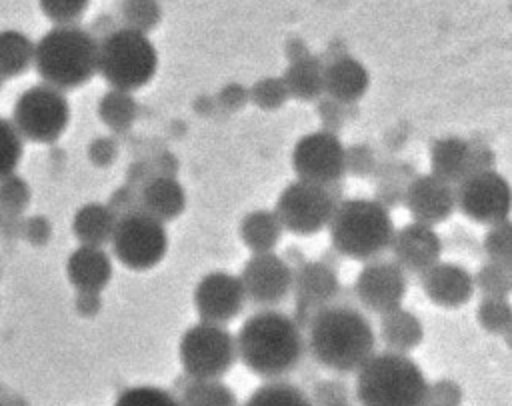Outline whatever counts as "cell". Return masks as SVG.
<instances>
[{
    "label": "cell",
    "instance_id": "19",
    "mask_svg": "<svg viewBox=\"0 0 512 406\" xmlns=\"http://www.w3.org/2000/svg\"><path fill=\"white\" fill-rule=\"evenodd\" d=\"M418 280L426 298L446 310L468 304L476 292L472 272L456 262L438 260L436 264L420 272Z\"/></svg>",
    "mask_w": 512,
    "mask_h": 406
},
{
    "label": "cell",
    "instance_id": "42",
    "mask_svg": "<svg viewBox=\"0 0 512 406\" xmlns=\"http://www.w3.org/2000/svg\"><path fill=\"white\" fill-rule=\"evenodd\" d=\"M376 168L374 152L366 144H354L346 148V174L368 176Z\"/></svg>",
    "mask_w": 512,
    "mask_h": 406
},
{
    "label": "cell",
    "instance_id": "24",
    "mask_svg": "<svg viewBox=\"0 0 512 406\" xmlns=\"http://www.w3.org/2000/svg\"><path fill=\"white\" fill-rule=\"evenodd\" d=\"M378 336L384 342L386 350L408 354L422 344L424 326L414 312L406 310L404 306H398L380 316Z\"/></svg>",
    "mask_w": 512,
    "mask_h": 406
},
{
    "label": "cell",
    "instance_id": "2",
    "mask_svg": "<svg viewBox=\"0 0 512 406\" xmlns=\"http://www.w3.org/2000/svg\"><path fill=\"white\" fill-rule=\"evenodd\" d=\"M312 358L336 374L356 372L376 352V332L368 316L350 304H330L306 324Z\"/></svg>",
    "mask_w": 512,
    "mask_h": 406
},
{
    "label": "cell",
    "instance_id": "28",
    "mask_svg": "<svg viewBox=\"0 0 512 406\" xmlns=\"http://www.w3.org/2000/svg\"><path fill=\"white\" fill-rule=\"evenodd\" d=\"M98 116L112 132H126L138 118V102L132 92L108 88L98 100Z\"/></svg>",
    "mask_w": 512,
    "mask_h": 406
},
{
    "label": "cell",
    "instance_id": "48",
    "mask_svg": "<svg viewBox=\"0 0 512 406\" xmlns=\"http://www.w3.org/2000/svg\"><path fill=\"white\" fill-rule=\"evenodd\" d=\"M156 172L152 170V166L144 160H138L134 162L128 172H126V184L128 186H134V188H140L148 178H152Z\"/></svg>",
    "mask_w": 512,
    "mask_h": 406
},
{
    "label": "cell",
    "instance_id": "15",
    "mask_svg": "<svg viewBox=\"0 0 512 406\" xmlns=\"http://www.w3.org/2000/svg\"><path fill=\"white\" fill-rule=\"evenodd\" d=\"M294 296V320L306 326L308 320L322 308L334 304L340 294V280L336 270L322 262H300L292 268V290Z\"/></svg>",
    "mask_w": 512,
    "mask_h": 406
},
{
    "label": "cell",
    "instance_id": "33",
    "mask_svg": "<svg viewBox=\"0 0 512 406\" xmlns=\"http://www.w3.org/2000/svg\"><path fill=\"white\" fill-rule=\"evenodd\" d=\"M474 278V290H480L482 298H508L512 290V272L510 266L484 262Z\"/></svg>",
    "mask_w": 512,
    "mask_h": 406
},
{
    "label": "cell",
    "instance_id": "36",
    "mask_svg": "<svg viewBox=\"0 0 512 406\" xmlns=\"http://www.w3.org/2000/svg\"><path fill=\"white\" fill-rule=\"evenodd\" d=\"M288 98L290 96L282 76H264L248 88V100L266 112L282 108Z\"/></svg>",
    "mask_w": 512,
    "mask_h": 406
},
{
    "label": "cell",
    "instance_id": "7",
    "mask_svg": "<svg viewBox=\"0 0 512 406\" xmlns=\"http://www.w3.org/2000/svg\"><path fill=\"white\" fill-rule=\"evenodd\" d=\"M178 358L186 378L222 380L238 360L236 338L222 324L198 320L182 332Z\"/></svg>",
    "mask_w": 512,
    "mask_h": 406
},
{
    "label": "cell",
    "instance_id": "41",
    "mask_svg": "<svg viewBox=\"0 0 512 406\" xmlns=\"http://www.w3.org/2000/svg\"><path fill=\"white\" fill-rule=\"evenodd\" d=\"M464 400V392L458 382L450 378H440L436 382H428L426 404L430 406H460Z\"/></svg>",
    "mask_w": 512,
    "mask_h": 406
},
{
    "label": "cell",
    "instance_id": "35",
    "mask_svg": "<svg viewBox=\"0 0 512 406\" xmlns=\"http://www.w3.org/2000/svg\"><path fill=\"white\" fill-rule=\"evenodd\" d=\"M112 406H178V398L166 388L138 384L124 388Z\"/></svg>",
    "mask_w": 512,
    "mask_h": 406
},
{
    "label": "cell",
    "instance_id": "5",
    "mask_svg": "<svg viewBox=\"0 0 512 406\" xmlns=\"http://www.w3.org/2000/svg\"><path fill=\"white\" fill-rule=\"evenodd\" d=\"M326 228L340 256L368 262L388 250L396 226L388 208L378 200L346 198L336 202Z\"/></svg>",
    "mask_w": 512,
    "mask_h": 406
},
{
    "label": "cell",
    "instance_id": "23",
    "mask_svg": "<svg viewBox=\"0 0 512 406\" xmlns=\"http://www.w3.org/2000/svg\"><path fill=\"white\" fill-rule=\"evenodd\" d=\"M140 210L160 220L162 224L176 220L186 210V190L174 178L166 174H154L138 188Z\"/></svg>",
    "mask_w": 512,
    "mask_h": 406
},
{
    "label": "cell",
    "instance_id": "43",
    "mask_svg": "<svg viewBox=\"0 0 512 406\" xmlns=\"http://www.w3.org/2000/svg\"><path fill=\"white\" fill-rule=\"evenodd\" d=\"M28 196H30V192H28V186L24 184V180L12 178V176L2 178V184H0V204L2 206L22 210L28 204Z\"/></svg>",
    "mask_w": 512,
    "mask_h": 406
},
{
    "label": "cell",
    "instance_id": "29",
    "mask_svg": "<svg viewBox=\"0 0 512 406\" xmlns=\"http://www.w3.org/2000/svg\"><path fill=\"white\" fill-rule=\"evenodd\" d=\"M34 60V42L18 30L0 32V80L20 76Z\"/></svg>",
    "mask_w": 512,
    "mask_h": 406
},
{
    "label": "cell",
    "instance_id": "11",
    "mask_svg": "<svg viewBox=\"0 0 512 406\" xmlns=\"http://www.w3.org/2000/svg\"><path fill=\"white\" fill-rule=\"evenodd\" d=\"M454 204L468 220L490 226L508 220L512 190L500 172L480 168L454 186Z\"/></svg>",
    "mask_w": 512,
    "mask_h": 406
},
{
    "label": "cell",
    "instance_id": "21",
    "mask_svg": "<svg viewBox=\"0 0 512 406\" xmlns=\"http://www.w3.org/2000/svg\"><path fill=\"white\" fill-rule=\"evenodd\" d=\"M324 94L342 106L356 104L370 86V74L362 62L352 56H336L322 70Z\"/></svg>",
    "mask_w": 512,
    "mask_h": 406
},
{
    "label": "cell",
    "instance_id": "34",
    "mask_svg": "<svg viewBox=\"0 0 512 406\" xmlns=\"http://www.w3.org/2000/svg\"><path fill=\"white\" fill-rule=\"evenodd\" d=\"M478 324L498 336H510L512 330V306L508 298H482L476 308Z\"/></svg>",
    "mask_w": 512,
    "mask_h": 406
},
{
    "label": "cell",
    "instance_id": "1",
    "mask_svg": "<svg viewBox=\"0 0 512 406\" xmlns=\"http://www.w3.org/2000/svg\"><path fill=\"white\" fill-rule=\"evenodd\" d=\"M234 338L238 360L264 380L284 378L296 370L306 352L302 326L276 308H260L250 314Z\"/></svg>",
    "mask_w": 512,
    "mask_h": 406
},
{
    "label": "cell",
    "instance_id": "38",
    "mask_svg": "<svg viewBox=\"0 0 512 406\" xmlns=\"http://www.w3.org/2000/svg\"><path fill=\"white\" fill-rule=\"evenodd\" d=\"M22 136L14 124L0 116V180L10 176L22 158Z\"/></svg>",
    "mask_w": 512,
    "mask_h": 406
},
{
    "label": "cell",
    "instance_id": "16",
    "mask_svg": "<svg viewBox=\"0 0 512 406\" xmlns=\"http://www.w3.org/2000/svg\"><path fill=\"white\" fill-rule=\"evenodd\" d=\"M192 302L198 320L226 326L240 314L246 296L236 274L226 270H212L204 274L194 286Z\"/></svg>",
    "mask_w": 512,
    "mask_h": 406
},
{
    "label": "cell",
    "instance_id": "40",
    "mask_svg": "<svg viewBox=\"0 0 512 406\" xmlns=\"http://www.w3.org/2000/svg\"><path fill=\"white\" fill-rule=\"evenodd\" d=\"M42 14L58 24H76L88 10L90 0H38Z\"/></svg>",
    "mask_w": 512,
    "mask_h": 406
},
{
    "label": "cell",
    "instance_id": "25",
    "mask_svg": "<svg viewBox=\"0 0 512 406\" xmlns=\"http://www.w3.org/2000/svg\"><path fill=\"white\" fill-rule=\"evenodd\" d=\"M116 214L102 202H88L80 206L72 218V234L82 246L110 244L116 228Z\"/></svg>",
    "mask_w": 512,
    "mask_h": 406
},
{
    "label": "cell",
    "instance_id": "18",
    "mask_svg": "<svg viewBox=\"0 0 512 406\" xmlns=\"http://www.w3.org/2000/svg\"><path fill=\"white\" fill-rule=\"evenodd\" d=\"M388 250L394 256V264L406 274H420L442 256V238L434 226L420 222H408L400 228H394Z\"/></svg>",
    "mask_w": 512,
    "mask_h": 406
},
{
    "label": "cell",
    "instance_id": "27",
    "mask_svg": "<svg viewBox=\"0 0 512 406\" xmlns=\"http://www.w3.org/2000/svg\"><path fill=\"white\" fill-rule=\"evenodd\" d=\"M322 70H324L322 60L310 52L296 60H290L288 68L282 74L288 96L302 102L318 100L324 94Z\"/></svg>",
    "mask_w": 512,
    "mask_h": 406
},
{
    "label": "cell",
    "instance_id": "31",
    "mask_svg": "<svg viewBox=\"0 0 512 406\" xmlns=\"http://www.w3.org/2000/svg\"><path fill=\"white\" fill-rule=\"evenodd\" d=\"M242 406H312V402L300 386L280 378L254 388Z\"/></svg>",
    "mask_w": 512,
    "mask_h": 406
},
{
    "label": "cell",
    "instance_id": "49",
    "mask_svg": "<svg viewBox=\"0 0 512 406\" xmlns=\"http://www.w3.org/2000/svg\"><path fill=\"white\" fill-rule=\"evenodd\" d=\"M102 308V300L100 294L94 292H78L76 296V310L82 316H96Z\"/></svg>",
    "mask_w": 512,
    "mask_h": 406
},
{
    "label": "cell",
    "instance_id": "50",
    "mask_svg": "<svg viewBox=\"0 0 512 406\" xmlns=\"http://www.w3.org/2000/svg\"><path fill=\"white\" fill-rule=\"evenodd\" d=\"M0 406H8V404H2V402H0Z\"/></svg>",
    "mask_w": 512,
    "mask_h": 406
},
{
    "label": "cell",
    "instance_id": "17",
    "mask_svg": "<svg viewBox=\"0 0 512 406\" xmlns=\"http://www.w3.org/2000/svg\"><path fill=\"white\" fill-rule=\"evenodd\" d=\"M402 202L410 212L412 222L436 226L448 220L456 208L454 186L430 172L418 174L406 184Z\"/></svg>",
    "mask_w": 512,
    "mask_h": 406
},
{
    "label": "cell",
    "instance_id": "13",
    "mask_svg": "<svg viewBox=\"0 0 512 406\" xmlns=\"http://www.w3.org/2000/svg\"><path fill=\"white\" fill-rule=\"evenodd\" d=\"M238 278L246 300L260 308H276L292 290V266L276 252L252 254Z\"/></svg>",
    "mask_w": 512,
    "mask_h": 406
},
{
    "label": "cell",
    "instance_id": "30",
    "mask_svg": "<svg viewBox=\"0 0 512 406\" xmlns=\"http://www.w3.org/2000/svg\"><path fill=\"white\" fill-rule=\"evenodd\" d=\"M176 398L178 406H238L234 390L222 380L188 378Z\"/></svg>",
    "mask_w": 512,
    "mask_h": 406
},
{
    "label": "cell",
    "instance_id": "44",
    "mask_svg": "<svg viewBox=\"0 0 512 406\" xmlns=\"http://www.w3.org/2000/svg\"><path fill=\"white\" fill-rule=\"evenodd\" d=\"M88 158L94 166L106 168L118 158V142L112 136L94 138L88 146Z\"/></svg>",
    "mask_w": 512,
    "mask_h": 406
},
{
    "label": "cell",
    "instance_id": "32",
    "mask_svg": "<svg viewBox=\"0 0 512 406\" xmlns=\"http://www.w3.org/2000/svg\"><path fill=\"white\" fill-rule=\"evenodd\" d=\"M116 20L122 28L146 34L162 20V8L156 0H120Z\"/></svg>",
    "mask_w": 512,
    "mask_h": 406
},
{
    "label": "cell",
    "instance_id": "8",
    "mask_svg": "<svg viewBox=\"0 0 512 406\" xmlns=\"http://www.w3.org/2000/svg\"><path fill=\"white\" fill-rule=\"evenodd\" d=\"M14 128L22 140L52 144L56 142L70 122V104L62 90L48 84H34L26 88L12 110Z\"/></svg>",
    "mask_w": 512,
    "mask_h": 406
},
{
    "label": "cell",
    "instance_id": "6",
    "mask_svg": "<svg viewBox=\"0 0 512 406\" xmlns=\"http://www.w3.org/2000/svg\"><path fill=\"white\" fill-rule=\"evenodd\" d=\"M158 70V52L146 34L118 26L98 40V74L110 88L134 92Z\"/></svg>",
    "mask_w": 512,
    "mask_h": 406
},
{
    "label": "cell",
    "instance_id": "12",
    "mask_svg": "<svg viewBox=\"0 0 512 406\" xmlns=\"http://www.w3.org/2000/svg\"><path fill=\"white\" fill-rule=\"evenodd\" d=\"M292 170L298 180L332 188L346 176V146L328 130L300 136L292 148Z\"/></svg>",
    "mask_w": 512,
    "mask_h": 406
},
{
    "label": "cell",
    "instance_id": "9",
    "mask_svg": "<svg viewBox=\"0 0 512 406\" xmlns=\"http://www.w3.org/2000/svg\"><path fill=\"white\" fill-rule=\"evenodd\" d=\"M110 244L114 258L124 268L144 272L164 260L168 252V232L160 220L142 210H134L116 220Z\"/></svg>",
    "mask_w": 512,
    "mask_h": 406
},
{
    "label": "cell",
    "instance_id": "51",
    "mask_svg": "<svg viewBox=\"0 0 512 406\" xmlns=\"http://www.w3.org/2000/svg\"><path fill=\"white\" fill-rule=\"evenodd\" d=\"M424 406H430V404H424Z\"/></svg>",
    "mask_w": 512,
    "mask_h": 406
},
{
    "label": "cell",
    "instance_id": "39",
    "mask_svg": "<svg viewBox=\"0 0 512 406\" xmlns=\"http://www.w3.org/2000/svg\"><path fill=\"white\" fill-rule=\"evenodd\" d=\"M312 406H352V396L348 386L336 378L318 380L308 394Z\"/></svg>",
    "mask_w": 512,
    "mask_h": 406
},
{
    "label": "cell",
    "instance_id": "14",
    "mask_svg": "<svg viewBox=\"0 0 512 406\" xmlns=\"http://www.w3.org/2000/svg\"><path fill=\"white\" fill-rule=\"evenodd\" d=\"M408 292V278L392 260H368L354 280V296L362 308L384 314L402 306Z\"/></svg>",
    "mask_w": 512,
    "mask_h": 406
},
{
    "label": "cell",
    "instance_id": "46",
    "mask_svg": "<svg viewBox=\"0 0 512 406\" xmlns=\"http://www.w3.org/2000/svg\"><path fill=\"white\" fill-rule=\"evenodd\" d=\"M318 104H316V110H318V116L322 118V122H324V128L322 130H328V132H334L336 134V130L342 126V122H344V108L346 106H342V104H338V102H334L332 98H318L316 100Z\"/></svg>",
    "mask_w": 512,
    "mask_h": 406
},
{
    "label": "cell",
    "instance_id": "22",
    "mask_svg": "<svg viewBox=\"0 0 512 406\" xmlns=\"http://www.w3.org/2000/svg\"><path fill=\"white\" fill-rule=\"evenodd\" d=\"M112 258L104 248L78 246L66 260L68 282L78 292L100 294L112 280Z\"/></svg>",
    "mask_w": 512,
    "mask_h": 406
},
{
    "label": "cell",
    "instance_id": "10",
    "mask_svg": "<svg viewBox=\"0 0 512 406\" xmlns=\"http://www.w3.org/2000/svg\"><path fill=\"white\" fill-rule=\"evenodd\" d=\"M336 202L332 188L296 178L278 194L274 212L290 234L312 236L328 226Z\"/></svg>",
    "mask_w": 512,
    "mask_h": 406
},
{
    "label": "cell",
    "instance_id": "4",
    "mask_svg": "<svg viewBox=\"0 0 512 406\" xmlns=\"http://www.w3.org/2000/svg\"><path fill=\"white\" fill-rule=\"evenodd\" d=\"M354 374V396L360 406L426 404L428 380L408 354L374 352Z\"/></svg>",
    "mask_w": 512,
    "mask_h": 406
},
{
    "label": "cell",
    "instance_id": "26",
    "mask_svg": "<svg viewBox=\"0 0 512 406\" xmlns=\"http://www.w3.org/2000/svg\"><path fill=\"white\" fill-rule=\"evenodd\" d=\"M282 234H284V228L276 212L268 208H258L248 212L238 226V236L252 254L274 252Z\"/></svg>",
    "mask_w": 512,
    "mask_h": 406
},
{
    "label": "cell",
    "instance_id": "47",
    "mask_svg": "<svg viewBox=\"0 0 512 406\" xmlns=\"http://www.w3.org/2000/svg\"><path fill=\"white\" fill-rule=\"evenodd\" d=\"M218 98H220L222 106L228 108V110H238V108H242L246 102H250V100H248V90H246L242 84H226V86L220 90Z\"/></svg>",
    "mask_w": 512,
    "mask_h": 406
},
{
    "label": "cell",
    "instance_id": "37",
    "mask_svg": "<svg viewBox=\"0 0 512 406\" xmlns=\"http://www.w3.org/2000/svg\"><path fill=\"white\" fill-rule=\"evenodd\" d=\"M482 248H484V254L488 256V262L512 266V224H510V220L490 224L484 234Z\"/></svg>",
    "mask_w": 512,
    "mask_h": 406
},
{
    "label": "cell",
    "instance_id": "45",
    "mask_svg": "<svg viewBox=\"0 0 512 406\" xmlns=\"http://www.w3.org/2000/svg\"><path fill=\"white\" fill-rule=\"evenodd\" d=\"M106 206L116 214V218H120V216H124V214H130V212H134V210H140L138 188L128 186V184L120 186L118 190L112 192V196H110V200H108Z\"/></svg>",
    "mask_w": 512,
    "mask_h": 406
},
{
    "label": "cell",
    "instance_id": "20",
    "mask_svg": "<svg viewBox=\"0 0 512 406\" xmlns=\"http://www.w3.org/2000/svg\"><path fill=\"white\" fill-rule=\"evenodd\" d=\"M430 168L434 176L448 184H458L474 170L490 168L480 160V152L464 138L442 136L430 144Z\"/></svg>",
    "mask_w": 512,
    "mask_h": 406
},
{
    "label": "cell",
    "instance_id": "3",
    "mask_svg": "<svg viewBox=\"0 0 512 406\" xmlns=\"http://www.w3.org/2000/svg\"><path fill=\"white\" fill-rule=\"evenodd\" d=\"M32 64L48 86L80 88L98 74V40L78 24H58L34 44Z\"/></svg>",
    "mask_w": 512,
    "mask_h": 406
}]
</instances>
